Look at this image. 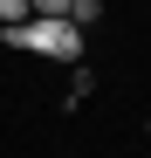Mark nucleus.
Segmentation results:
<instances>
[{
  "mask_svg": "<svg viewBox=\"0 0 151 158\" xmlns=\"http://www.w3.org/2000/svg\"><path fill=\"white\" fill-rule=\"evenodd\" d=\"M0 41L7 48H35V55H48V62H83V28L76 21H21V28H0Z\"/></svg>",
  "mask_w": 151,
  "mask_h": 158,
  "instance_id": "f257e3e1",
  "label": "nucleus"
},
{
  "mask_svg": "<svg viewBox=\"0 0 151 158\" xmlns=\"http://www.w3.org/2000/svg\"><path fill=\"white\" fill-rule=\"evenodd\" d=\"M96 14H103V0H69L62 21H76V28H96Z\"/></svg>",
  "mask_w": 151,
  "mask_h": 158,
  "instance_id": "f03ea898",
  "label": "nucleus"
},
{
  "mask_svg": "<svg viewBox=\"0 0 151 158\" xmlns=\"http://www.w3.org/2000/svg\"><path fill=\"white\" fill-rule=\"evenodd\" d=\"M144 138H151V124H144Z\"/></svg>",
  "mask_w": 151,
  "mask_h": 158,
  "instance_id": "39448f33",
  "label": "nucleus"
},
{
  "mask_svg": "<svg viewBox=\"0 0 151 158\" xmlns=\"http://www.w3.org/2000/svg\"><path fill=\"white\" fill-rule=\"evenodd\" d=\"M21 21H35L28 0H0V28H21Z\"/></svg>",
  "mask_w": 151,
  "mask_h": 158,
  "instance_id": "7ed1b4c3",
  "label": "nucleus"
},
{
  "mask_svg": "<svg viewBox=\"0 0 151 158\" xmlns=\"http://www.w3.org/2000/svg\"><path fill=\"white\" fill-rule=\"evenodd\" d=\"M28 7H35V21H62V7H69V0H28Z\"/></svg>",
  "mask_w": 151,
  "mask_h": 158,
  "instance_id": "20e7f679",
  "label": "nucleus"
}]
</instances>
